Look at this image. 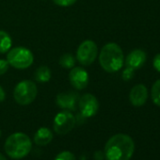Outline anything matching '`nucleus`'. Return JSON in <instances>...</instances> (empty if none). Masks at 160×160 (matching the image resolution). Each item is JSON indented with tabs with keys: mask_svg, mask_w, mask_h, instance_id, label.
Masks as SVG:
<instances>
[{
	"mask_svg": "<svg viewBox=\"0 0 160 160\" xmlns=\"http://www.w3.org/2000/svg\"><path fill=\"white\" fill-rule=\"evenodd\" d=\"M55 160H76V159H75V156L72 152H68V151H64V152H59L56 156Z\"/></svg>",
	"mask_w": 160,
	"mask_h": 160,
	"instance_id": "nucleus-18",
	"label": "nucleus"
},
{
	"mask_svg": "<svg viewBox=\"0 0 160 160\" xmlns=\"http://www.w3.org/2000/svg\"><path fill=\"white\" fill-rule=\"evenodd\" d=\"M53 139V133L50 129L46 127H42L38 129L34 136V142L39 146H45L51 142Z\"/></svg>",
	"mask_w": 160,
	"mask_h": 160,
	"instance_id": "nucleus-13",
	"label": "nucleus"
},
{
	"mask_svg": "<svg viewBox=\"0 0 160 160\" xmlns=\"http://www.w3.org/2000/svg\"><path fill=\"white\" fill-rule=\"evenodd\" d=\"M135 151V143L131 137L125 134L112 136L105 146L107 160H130Z\"/></svg>",
	"mask_w": 160,
	"mask_h": 160,
	"instance_id": "nucleus-1",
	"label": "nucleus"
},
{
	"mask_svg": "<svg viewBox=\"0 0 160 160\" xmlns=\"http://www.w3.org/2000/svg\"><path fill=\"white\" fill-rule=\"evenodd\" d=\"M152 65H153V68H154L158 72H160V53L157 54V55L153 58Z\"/></svg>",
	"mask_w": 160,
	"mask_h": 160,
	"instance_id": "nucleus-22",
	"label": "nucleus"
},
{
	"mask_svg": "<svg viewBox=\"0 0 160 160\" xmlns=\"http://www.w3.org/2000/svg\"><path fill=\"white\" fill-rule=\"evenodd\" d=\"M54 3L60 7H69L73 5L77 0H53Z\"/></svg>",
	"mask_w": 160,
	"mask_h": 160,
	"instance_id": "nucleus-19",
	"label": "nucleus"
},
{
	"mask_svg": "<svg viewBox=\"0 0 160 160\" xmlns=\"http://www.w3.org/2000/svg\"><path fill=\"white\" fill-rule=\"evenodd\" d=\"M148 98V91L147 88L143 84H138L134 86L129 93L130 103L134 107H141L143 106Z\"/></svg>",
	"mask_w": 160,
	"mask_h": 160,
	"instance_id": "nucleus-11",
	"label": "nucleus"
},
{
	"mask_svg": "<svg viewBox=\"0 0 160 160\" xmlns=\"http://www.w3.org/2000/svg\"><path fill=\"white\" fill-rule=\"evenodd\" d=\"M146 53L141 49L133 50L128 54L125 58V65L133 70H138L143 66L146 61Z\"/></svg>",
	"mask_w": 160,
	"mask_h": 160,
	"instance_id": "nucleus-12",
	"label": "nucleus"
},
{
	"mask_svg": "<svg viewBox=\"0 0 160 160\" xmlns=\"http://www.w3.org/2000/svg\"><path fill=\"white\" fill-rule=\"evenodd\" d=\"M69 80L75 90L81 91L84 90L89 84V73L81 67H73L69 72Z\"/></svg>",
	"mask_w": 160,
	"mask_h": 160,
	"instance_id": "nucleus-9",
	"label": "nucleus"
},
{
	"mask_svg": "<svg viewBox=\"0 0 160 160\" xmlns=\"http://www.w3.org/2000/svg\"><path fill=\"white\" fill-rule=\"evenodd\" d=\"M59 65L65 69H72L75 65V58L70 53H65L59 58Z\"/></svg>",
	"mask_w": 160,
	"mask_h": 160,
	"instance_id": "nucleus-16",
	"label": "nucleus"
},
{
	"mask_svg": "<svg viewBox=\"0 0 160 160\" xmlns=\"http://www.w3.org/2000/svg\"><path fill=\"white\" fill-rule=\"evenodd\" d=\"M78 107L83 117L90 118L97 113L99 109V102L94 95L86 93L79 98Z\"/></svg>",
	"mask_w": 160,
	"mask_h": 160,
	"instance_id": "nucleus-8",
	"label": "nucleus"
},
{
	"mask_svg": "<svg viewBox=\"0 0 160 160\" xmlns=\"http://www.w3.org/2000/svg\"><path fill=\"white\" fill-rule=\"evenodd\" d=\"M98 55V47L93 41L87 40L81 42L76 51L77 61L84 66H89L94 62Z\"/></svg>",
	"mask_w": 160,
	"mask_h": 160,
	"instance_id": "nucleus-6",
	"label": "nucleus"
},
{
	"mask_svg": "<svg viewBox=\"0 0 160 160\" xmlns=\"http://www.w3.org/2000/svg\"><path fill=\"white\" fill-rule=\"evenodd\" d=\"M12 44L11 36L4 30H0V54L8 53Z\"/></svg>",
	"mask_w": 160,
	"mask_h": 160,
	"instance_id": "nucleus-15",
	"label": "nucleus"
},
{
	"mask_svg": "<svg viewBox=\"0 0 160 160\" xmlns=\"http://www.w3.org/2000/svg\"><path fill=\"white\" fill-rule=\"evenodd\" d=\"M6 99V92L4 91V89L0 86V102H3Z\"/></svg>",
	"mask_w": 160,
	"mask_h": 160,
	"instance_id": "nucleus-23",
	"label": "nucleus"
},
{
	"mask_svg": "<svg viewBox=\"0 0 160 160\" xmlns=\"http://www.w3.org/2000/svg\"><path fill=\"white\" fill-rule=\"evenodd\" d=\"M134 71L135 70H133L129 67H126V69H124L122 72V79L125 80V81L130 80L134 76Z\"/></svg>",
	"mask_w": 160,
	"mask_h": 160,
	"instance_id": "nucleus-20",
	"label": "nucleus"
},
{
	"mask_svg": "<svg viewBox=\"0 0 160 160\" xmlns=\"http://www.w3.org/2000/svg\"><path fill=\"white\" fill-rule=\"evenodd\" d=\"M37 85L31 80H23L19 82L13 91V97L17 104L28 106L31 104L37 97Z\"/></svg>",
	"mask_w": 160,
	"mask_h": 160,
	"instance_id": "nucleus-4",
	"label": "nucleus"
},
{
	"mask_svg": "<svg viewBox=\"0 0 160 160\" xmlns=\"http://www.w3.org/2000/svg\"><path fill=\"white\" fill-rule=\"evenodd\" d=\"M78 100H79L78 94L73 92H61L58 93L57 96V105L58 106V108L62 109L68 111H73L76 109Z\"/></svg>",
	"mask_w": 160,
	"mask_h": 160,
	"instance_id": "nucleus-10",
	"label": "nucleus"
},
{
	"mask_svg": "<svg viewBox=\"0 0 160 160\" xmlns=\"http://www.w3.org/2000/svg\"><path fill=\"white\" fill-rule=\"evenodd\" d=\"M34 57L32 52L22 46L14 47L8 51L7 61L9 64L16 69L24 70L30 67L33 63Z\"/></svg>",
	"mask_w": 160,
	"mask_h": 160,
	"instance_id": "nucleus-5",
	"label": "nucleus"
},
{
	"mask_svg": "<svg viewBox=\"0 0 160 160\" xmlns=\"http://www.w3.org/2000/svg\"><path fill=\"white\" fill-rule=\"evenodd\" d=\"M0 160H7V158H6L1 152H0Z\"/></svg>",
	"mask_w": 160,
	"mask_h": 160,
	"instance_id": "nucleus-25",
	"label": "nucleus"
},
{
	"mask_svg": "<svg viewBox=\"0 0 160 160\" xmlns=\"http://www.w3.org/2000/svg\"><path fill=\"white\" fill-rule=\"evenodd\" d=\"M75 117L68 110L61 111L57 114L54 119V131L59 135H65L72 131L75 126Z\"/></svg>",
	"mask_w": 160,
	"mask_h": 160,
	"instance_id": "nucleus-7",
	"label": "nucleus"
},
{
	"mask_svg": "<svg viewBox=\"0 0 160 160\" xmlns=\"http://www.w3.org/2000/svg\"><path fill=\"white\" fill-rule=\"evenodd\" d=\"M151 95L153 104L157 107H160V79L156 80L153 83L151 91Z\"/></svg>",
	"mask_w": 160,
	"mask_h": 160,
	"instance_id": "nucleus-17",
	"label": "nucleus"
},
{
	"mask_svg": "<svg viewBox=\"0 0 160 160\" xmlns=\"http://www.w3.org/2000/svg\"><path fill=\"white\" fill-rule=\"evenodd\" d=\"M35 79L36 81L41 83L48 82L51 78V71L47 66H41L35 72Z\"/></svg>",
	"mask_w": 160,
	"mask_h": 160,
	"instance_id": "nucleus-14",
	"label": "nucleus"
},
{
	"mask_svg": "<svg viewBox=\"0 0 160 160\" xmlns=\"http://www.w3.org/2000/svg\"><path fill=\"white\" fill-rule=\"evenodd\" d=\"M32 142L29 137L22 132L11 135L5 142L4 149L6 153L13 159L26 157L31 151Z\"/></svg>",
	"mask_w": 160,
	"mask_h": 160,
	"instance_id": "nucleus-3",
	"label": "nucleus"
},
{
	"mask_svg": "<svg viewBox=\"0 0 160 160\" xmlns=\"http://www.w3.org/2000/svg\"><path fill=\"white\" fill-rule=\"evenodd\" d=\"M9 62L5 59H0V75L7 72L9 70Z\"/></svg>",
	"mask_w": 160,
	"mask_h": 160,
	"instance_id": "nucleus-21",
	"label": "nucleus"
},
{
	"mask_svg": "<svg viewBox=\"0 0 160 160\" xmlns=\"http://www.w3.org/2000/svg\"><path fill=\"white\" fill-rule=\"evenodd\" d=\"M99 62L106 72H118L122 68L124 63V57L122 48L115 42L107 43L101 49Z\"/></svg>",
	"mask_w": 160,
	"mask_h": 160,
	"instance_id": "nucleus-2",
	"label": "nucleus"
},
{
	"mask_svg": "<svg viewBox=\"0 0 160 160\" xmlns=\"http://www.w3.org/2000/svg\"><path fill=\"white\" fill-rule=\"evenodd\" d=\"M0 137H1V130H0Z\"/></svg>",
	"mask_w": 160,
	"mask_h": 160,
	"instance_id": "nucleus-26",
	"label": "nucleus"
},
{
	"mask_svg": "<svg viewBox=\"0 0 160 160\" xmlns=\"http://www.w3.org/2000/svg\"><path fill=\"white\" fill-rule=\"evenodd\" d=\"M94 155H95L94 157H95L96 160H102L104 158V156H105V153H103L102 152H96Z\"/></svg>",
	"mask_w": 160,
	"mask_h": 160,
	"instance_id": "nucleus-24",
	"label": "nucleus"
}]
</instances>
